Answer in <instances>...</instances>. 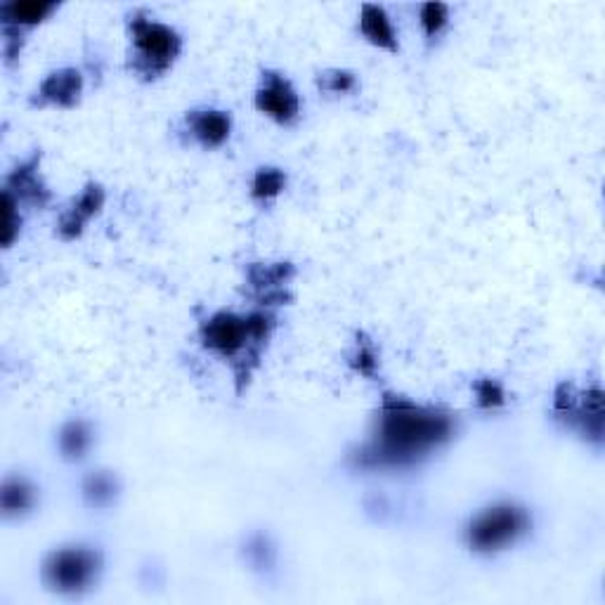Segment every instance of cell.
I'll return each mask as SVG.
<instances>
[{
    "instance_id": "1",
    "label": "cell",
    "mask_w": 605,
    "mask_h": 605,
    "mask_svg": "<svg viewBox=\"0 0 605 605\" xmlns=\"http://www.w3.org/2000/svg\"><path fill=\"white\" fill-rule=\"evenodd\" d=\"M452 435V412L416 405L414 400L397 393H383L376 428L372 438L352 454V464L364 470L407 468L443 447Z\"/></svg>"
},
{
    "instance_id": "2",
    "label": "cell",
    "mask_w": 605,
    "mask_h": 605,
    "mask_svg": "<svg viewBox=\"0 0 605 605\" xmlns=\"http://www.w3.org/2000/svg\"><path fill=\"white\" fill-rule=\"evenodd\" d=\"M277 329V317L267 310L237 315L230 310L213 312L199 325V341L217 358L232 362L237 391L244 393L261 364L263 350Z\"/></svg>"
},
{
    "instance_id": "3",
    "label": "cell",
    "mask_w": 605,
    "mask_h": 605,
    "mask_svg": "<svg viewBox=\"0 0 605 605\" xmlns=\"http://www.w3.org/2000/svg\"><path fill=\"white\" fill-rule=\"evenodd\" d=\"M128 72L140 81H159L173 70L182 53V36L145 10L128 14Z\"/></svg>"
},
{
    "instance_id": "4",
    "label": "cell",
    "mask_w": 605,
    "mask_h": 605,
    "mask_svg": "<svg viewBox=\"0 0 605 605\" xmlns=\"http://www.w3.org/2000/svg\"><path fill=\"white\" fill-rule=\"evenodd\" d=\"M99 573H103V553L81 544L50 551L41 567L43 584L60 596H81L88 592Z\"/></svg>"
},
{
    "instance_id": "5",
    "label": "cell",
    "mask_w": 605,
    "mask_h": 605,
    "mask_svg": "<svg viewBox=\"0 0 605 605\" xmlns=\"http://www.w3.org/2000/svg\"><path fill=\"white\" fill-rule=\"evenodd\" d=\"M530 530V516L516 503H495L470 518L466 542L478 553H495L516 544Z\"/></svg>"
},
{
    "instance_id": "6",
    "label": "cell",
    "mask_w": 605,
    "mask_h": 605,
    "mask_svg": "<svg viewBox=\"0 0 605 605\" xmlns=\"http://www.w3.org/2000/svg\"><path fill=\"white\" fill-rule=\"evenodd\" d=\"M57 3L47 0H14V3L0 6V24H3L6 60L12 62L20 57L24 45V33L45 22L50 14L57 12Z\"/></svg>"
},
{
    "instance_id": "7",
    "label": "cell",
    "mask_w": 605,
    "mask_h": 605,
    "mask_svg": "<svg viewBox=\"0 0 605 605\" xmlns=\"http://www.w3.org/2000/svg\"><path fill=\"white\" fill-rule=\"evenodd\" d=\"M254 103L261 114L270 116L279 126H291L300 116V97L294 88V83L273 70L263 72Z\"/></svg>"
},
{
    "instance_id": "8",
    "label": "cell",
    "mask_w": 605,
    "mask_h": 605,
    "mask_svg": "<svg viewBox=\"0 0 605 605\" xmlns=\"http://www.w3.org/2000/svg\"><path fill=\"white\" fill-rule=\"evenodd\" d=\"M296 277V265L289 261L282 263H251L246 267V284L254 289L261 306H284L294 296L287 291L289 282Z\"/></svg>"
},
{
    "instance_id": "9",
    "label": "cell",
    "mask_w": 605,
    "mask_h": 605,
    "mask_svg": "<svg viewBox=\"0 0 605 605\" xmlns=\"http://www.w3.org/2000/svg\"><path fill=\"white\" fill-rule=\"evenodd\" d=\"M83 88H86V81H83L81 70H76V66H64V70L50 72L43 78L39 91L31 97V105L39 109H74L81 105Z\"/></svg>"
},
{
    "instance_id": "10",
    "label": "cell",
    "mask_w": 605,
    "mask_h": 605,
    "mask_svg": "<svg viewBox=\"0 0 605 605\" xmlns=\"http://www.w3.org/2000/svg\"><path fill=\"white\" fill-rule=\"evenodd\" d=\"M105 201H107V192L99 182H88L86 188L81 190V194L72 201L70 209H66L62 215H60V223H57V234L64 240V242H74L78 240L83 230H86V225L93 221L95 215L103 213L105 209Z\"/></svg>"
},
{
    "instance_id": "11",
    "label": "cell",
    "mask_w": 605,
    "mask_h": 605,
    "mask_svg": "<svg viewBox=\"0 0 605 605\" xmlns=\"http://www.w3.org/2000/svg\"><path fill=\"white\" fill-rule=\"evenodd\" d=\"M6 190H10L17 197V201H22V204H29L33 209H45L50 204L53 192H50L47 182L41 176V151H33L29 159L12 168V173L6 182Z\"/></svg>"
},
{
    "instance_id": "12",
    "label": "cell",
    "mask_w": 605,
    "mask_h": 605,
    "mask_svg": "<svg viewBox=\"0 0 605 605\" xmlns=\"http://www.w3.org/2000/svg\"><path fill=\"white\" fill-rule=\"evenodd\" d=\"M184 124L204 149H221L232 136V114L223 109H192L184 116Z\"/></svg>"
},
{
    "instance_id": "13",
    "label": "cell",
    "mask_w": 605,
    "mask_h": 605,
    "mask_svg": "<svg viewBox=\"0 0 605 605\" xmlns=\"http://www.w3.org/2000/svg\"><path fill=\"white\" fill-rule=\"evenodd\" d=\"M561 418L577 428L584 438H592L601 443L603 435V393L598 389L594 391H580L577 405L567 414H561Z\"/></svg>"
},
{
    "instance_id": "14",
    "label": "cell",
    "mask_w": 605,
    "mask_h": 605,
    "mask_svg": "<svg viewBox=\"0 0 605 605\" xmlns=\"http://www.w3.org/2000/svg\"><path fill=\"white\" fill-rule=\"evenodd\" d=\"M360 33L372 45L385 50V53H400L397 31L391 22L389 12H385L381 6L364 3L360 8Z\"/></svg>"
},
{
    "instance_id": "15",
    "label": "cell",
    "mask_w": 605,
    "mask_h": 605,
    "mask_svg": "<svg viewBox=\"0 0 605 605\" xmlns=\"http://www.w3.org/2000/svg\"><path fill=\"white\" fill-rule=\"evenodd\" d=\"M36 487H33L22 476H8L3 480V490H0V507H3L6 518L24 516L36 507Z\"/></svg>"
},
{
    "instance_id": "16",
    "label": "cell",
    "mask_w": 605,
    "mask_h": 605,
    "mask_svg": "<svg viewBox=\"0 0 605 605\" xmlns=\"http://www.w3.org/2000/svg\"><path fill=\"white\" fill-rule=\"evenodd\" d=\"M83 497H86L88 507L107 509L119 497V480H116L109 470H93V474L83 480Z\"/></svg>"
},
{
    "instance_id": "17",
    "label": "cell",
    "mask_w": 605,
    "mask_h": 605,
    "mask_svg": "<svg viewBox=\"0 0 605 605\" xmlns=\"http://www.w3.org/2000/svg\"><path fill=\"white\" fill-rule=\"evenodd\" d=\"M287 173L277 166H261L254 173V180H251V197L261 204H267V201H275L284 190H287Z\"/></svg>"
},
{
    "instance_id": "18",
    "label": "cell",
    "mask_w": 605,
    "mask_h": 605,
    "mask_svg": "<svg viewBox=\"0 0 605 605\" xmlns=\"http://www.w3.org/2000/svg\"><path fill=\"white\" fill-rule=\"evenodd\" d=\"M93 445V431L86 422H70L60 431V452L64 459L78 461Z\"/></svg>"
},
{
    "instance_id": "19",
    "label": "cell",
    "mask_w": 605,
    "mask_h": 605,
    "mask_svg": "<svg viewBox=\"0 0 605 605\" xmlns=\"http://www.w3.org/2000/svg\"><path fill=\"white\" fill-rule=\"evenodd\" d=\"M350 367L364 379H376L379 374V350H376V343L369 339L364 331L358 333L355 352L350 355Z\"/></svg>"
},
{
    "instance_id": "20",
    "label": "cell",
    "mask_w": 605,
    "mask_h": 605,
    "mask_svg": "<svg viewBox=\"0 0 605 605\" xmlns=\"http://www.w3.org/2000/svg\"><path fill=\"white\" fill-rule=\"evenodd\" d=\"M20 230V201H17V197L10 190H3V225H0V244H3V248H10L17 242Z\"/></svg>"
},
{
    "instance_id": "21",
    "label": "cell",
    "mask_w": 605,
    "mask_h": 605,
    "mask_svg": "<svg viewBox=\"0 0 605 605\" xmlns=\"http://www.w3.org/2000/svg\"><path fill=\"white\" fill-rule=\"evenodd\" d=\"M317 86L331 95H348L360 88V78L350 70H327L317 76Z\"/></svg>"
},
{
    "instance_id": "22",
    "label": "cell",
    "mask_w": 605,
    "mask_h": 605,
    "mask_svg": "<svg viewBox=\"0 0 605 605\" xmlns=\"http://www.w3.org/2000/svg\"><path fill=\"white\" fill-rule=\"evenodd\" d=\"M418 22H422V29L428 39L441 36L449 24V8L445 3H426L418 10Z\"/></svg>"
},
{
    "instance_id": "23",
    "label": "cell",
    "mask_w": 605,
    "mask_h": 605,
    "mask_svg": "<svg viewBox=\"0 0 605 605\" xmlns=\"http://www.w3.org/2000/svg\"><path fill=\"white\" fill-rule=\"evenodd\" d=\"M474 393L478 407L482 410H497L507 402V393H503V385L497 379H478L474 383Z\"/></svg>"
}]
</instances>
